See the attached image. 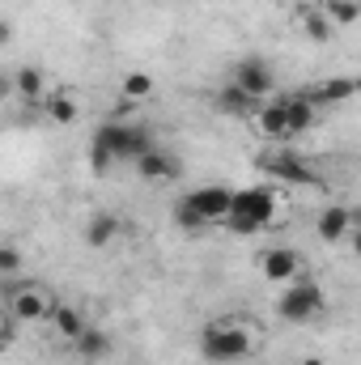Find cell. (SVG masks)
Masks as SVG:
<instances>
[{
    "mask_svg": "<svg viewBox=\"0 0 361 365\" xmlns=\"http://www.w3.org/2000/svg\"><path fill=\"white\" fill-rule=\"evenodd\" d=\"M90 149H93V158H90L93 175H106L115 162H136V158H145V153L158 149V145H153L149 128H141V123H123V119H106V123L93 128Z\"/></svg>",
    "mask_w": 361,
    "mask_h": 365,
    "instance_id": "1",
    "label": "cell"
},
{
    "mask_svg": "<svg viewBox=\"0 0 361 365\" xmlns=\"http://www.w3.org/2000/svg\"><path fill=\"white\" fill-rule=\"evenodd\" d=\"M276 217H280V191L276 187H268V182L243 187V191H234V208H230L225 230L230 234H260Z\"/></svg>",
    "mask_w": 361,
    "mask_h": 365,
    "instance_id": "2",
    "label": "cell"
},
{
    "mask_svg": "<svg viewBox=\"0 0 361 365\" xmlns=\"http://www.w3.org/2000/svg\"><path fill=\"white\" fill-rule=\"evenodd\" d=\"M200 353H204V361H213V365H238L255 353V336H251L243 323L213 319V323L200 331Z\"/></svg>",
    "mask_w": 361,
    "mask_h": 365,
    "instance_id": "3",
    "label": "cell"
},
{
    "mask_svg": "<svg viewBox=\"0 0 361 365\" xmlns=\"http://www.w3.org/2000/svg\"><path fill=\"white\" fill-rule=\"evenodd\" d=\"M323 310H327V293H323V284H315L310 276H298V280L285 284L280 297H276V319H280V323H293V327L315 323Z\"/></svg>",
    "mask_w": 361,
    "mask_h": 365,
    "instance_id": "4",
    "label": "cell"
},
{
    "mask_svg": "<svg viewBox=\"0 0 361 365\" xmlns=\"http://www.w3.org/2000/svg\"><path fill=\"white\" fill-rule=\"evenodd\" d=\"M4 306L21 323H51V314L60 310L56 297H51V289L39 284V280H9L4 284Z\"/></svg>",
    "mask_w": 361,
    "mask_h": 365,
    "instance_id": "5",
    "label": "cell"
},
{
    "mask_svg": "<svg viewBox=\"0 0 361 365\" xmlns=\"http://www.w3.org/2000/svg\"><path fill=\"white\" fill-rule=\"evenodd\" d=\"M260 170H264L272 182H310V187H327L323 175H319L315 166H306L293 149H268V153H260Z\"/></svg>",
    "mask_w": 361,
    "mask_h": 365,
    "instance_id": "6",
    "label": "cell"
},
{
    "mask_svg": "<svg viewBox=\"0 0 361 365\" xmlns=\"http://www.w3.org/2000/svg\"><path fill=\"white\" fill-rule=\"evenodd\" d=\"M230 81H234L243 93H251L255 102H268L272 90H276V73H272L268 60H260V56H247V60H238V64L230 68Z\"/></svg>",
    "mask_w": 361,
    "mask_h": 365,
    "instance_id": "7",
    "label": "cell"
},
{
    "mask_svg": "<svg viewBox=\"0 0 361 365\" xmlns=\"http://www.w3.org/2000/svg\"><path fill=\"white\" fill-rule=\"evenodd\" d=\"M251 128H255L268 145H285V140H293V128H289V115H285V98H268V102H260Z\"/></svg>",
    "mask_w": 361,
    "mask_h": 365,
    "instance_id": "8",
    "label": "cell"
},
{
    "mask_svg": "<svg viewBox=\"0 0 361 365\" xmlns=\"http://www.w3.org/2000/svg\"><path fill=\"white\" fill-rule=\"evenodd\" d=\"M191 204L204 212L208 225H225L230 221V208H234V191L225 182H204V187L191 191Z\"/></svg>",
    "mask_w": 361,
    "mask_h": 365,
    "instance_id": "9",
    "label": "cell"
},
{
    "mask_svg": "<svg viewBox=\"0 0 361 365\" xmlns=\"http://www.w3.org/2000/svg\"><path fill=\"white\" fill-rule=\"evenodd\" d=\"M260 272H264L268 284H293L302 276V255L293 247H268L260 255Z\"/></svg>",
    "mask_w": 361,
    "mask_h": 365,
    "instance_id": "10",
    "label": "cell"
},
{
    "mask_svg": "<svg viewBox=\"0 0 361 365\" xmlns=\"http://www.w3.org/2000/svg\"><path fill=\"white\" fill-rule=\"evenodd\" d=\"M353 230H357L353 208H340V204L323 208V212H319V221H315V234H319V242H327V247L349 242V238H353Z\"/></svg>",
    "mask_w": 361,
    "mask_h": 365,
    "instance_id": "11",
    "label": "cell"
},
{
    "mask_svg": "<svg viewBox=\"0 0 361 365\" xmlns=\"http://www.w3.org/2000/svg\"><path fill=\"white\" fill-rule=\"evenodd\" d=\"M361 93V77H323L319 86H310L306 98L315 106H340V102H353Z\"/></svg>",
    "mask_w": 361,
    "mask_h": 365,
    "instance_id": "12",
    "label": "cell"
},
{
    "mask_svg": "<svg viewBox=\"0 0 361 365\" xmlns=\"http://www.w3.org/2000/svg\"><path fill=\"white\" fill-rule=\"evenodd\" d=\"M132 166H136V175H141L145 182H175L183 175L179 158H175V153H166V149H149V153H145V158H136Z\"/></svg>",
    "mask_w": 361,
    "mask_h": 365,
    "instance_id": "13",
    "label": "cell"
},
{
    "mask_svg": "<svg viewBox=\"0 0 361 365\" xmlns=\"http://www.w3.org/2000/svg\"><path fill=\"white\" fill-rule=\"evenodd\" d=\"M217 110H221V115H230V119H255L260 102H255L251 93H243L234 81H225V86L217 90Z\"/></svg>",
    "mask_w": 361,
    "mask_h": 365,
    "instance_id": "14",
    "label": "cell"
},
{
    "mask_svg": "<svg viewBox=\"0 0 361 365\" xmlns=\"http://www.w3.org/2000/svg\"><path fill=\"white\" fill-rule=\"evenodd\" d=\"M285 115H289V128H293V136H306L310 128H315V119H319V106L302 93H285Z\"/></svg>",
    "mask_w": 361,
    "mask_h": 365,
    "instance_id": "15",
    "label": "cell"
},
{
    "mask_svg": "<svg viewBox=\"0 0 361 365\" xmlns=\"http://www.w3.org/2000/svg\"><path fill=\"white\" fill-rule=\"evenodd\" d=\"M13 90L17 98H26V102H34L39 110H43V93H47V77H43V68H34V64H21L17 73H13Z\"/></svg>",
    "mask_w": 361,
    "mask_h": 365,
    "instance_id": "16",
    "label": "cell"
},
{
    "mask_svg": "<svg viewBox=\"0 0 361 365\" xmlns=\"http://www.w3.org/2000/svg\"><path fill=\"white\" fill-rule=\"evenodd\" d=\"M43 115H47V123L68 128V123H77V119H81V102H77L68 90H60V93H51V98L43 102Z\"/></svg>",
    "mask_w": 361,
    "mask_h": 365,
    "instance_id": "17",
    "label": "cell"
},
{
    "mask_svg": "<svg viewBox=\"0 0 361 365\" xmlns=\"http://www.w3.org/2000/svg\"><path fill=\"white\" fill-rule=\"evenodd\" d=\"M51 327H56V336H60L64 344H77V340L90 331V323H86V314H81L77 306H60V310L51 314Z\"/></svg>",
    "mask_w": 361,
    "mask_h": 365,
    "instance_id": "18",
    "label": "cell"
},
{
    "mask_svg": "<svg viewBox=\"0 0 361 365\" xmlns=\"http://www.w3.org/2000/svg\"><path fill=\"white\" fill-rule=\"evenodd\" d=\"M298 26H302V34L310 38V43H327L332 38V17L323 13V4L315 9V4H302L298 9Z\"/></svg>",
    "mask_w": 361,
    "mask_h": 365,
    "instance_id": "19",
    "label": "cell"
},
{
    "mask_svg": "<svg viewBox=\"0 0 361 365\" xmlns=\"http://www.w3.org/2000/svg\"><path fill=\"white\" fill-rule=\"evenodd\" d=\"M115 238H119V217L115 212H93L90 225H86V242H90L93 251H106Z\"/></svg>",
    "mask_w": 361,
    "mask_h": 365,
    "instance_id": "20",
    "label": "cell"
},
{
    "mask_svg": "<svg viewBox=\"0 0 361 365\" xmlns=\"http://www.w3.org/2000/svg\"><path fill=\"white\" fill-rule=\"evenodd\" d=\"M73 353H77L81 361H102V357H111V336L98 331V327H90V331L73 344Z\"/></svg>",
    "mask_w": 361,
    "mask_h": 365,
    "instance_id": "21",
    "label": "cell"
},
{
    "mask_svg": "<svg viewBox=\"0 0 361 365\" xmlns=\"http://www.w3.org/2000/svg\"><path fill=\"white\" fill-rule=\"evenodd\" d=\"M119 90H123V98L128 102H145V98H153V90H158V81L149 77V73H141V68H132L123 81H119Z\"/></svg>",
    "mask_w": 361,
    "mask_h": 365,
    "instance_id": "22",
    "label": "cell"
},
{
    "mask_svg": "<svg viewBox=\"0 0 361 365\" xmlns=\"http://www.w3.org/2000/svg\"><path fill=\"white\" fill-rule=\"evenodd\" d=\"M175 221H179V230H187V234H200V230H208V221H204V212L191 204V195H183L179 204H175Z\"/></svg>",
    "mask_w": 361,
    "mask_h": 365,
    "instance_id": "23",
    "label": "cell"
},
{
    "mask_svg": "<svg viewBox=\"0 0 361 365\" xmlns=\"http://www.w3.org/2000/svg\"><path fill=\"white\" fill-rule=\"evenodd\" d=\"M323 13L332 17V26H353V21H361L357 0H323Z\"/></svg>",
    "mask_w": 361,
    "mask_h": 365,
    "instance_id": "24",
    "label": "cell"
},
{
    "mask_svg": "<svg viewBox=\"0 0 361 365\" xmlns=\"http://www.w3.org/2000/svg\"><path fill=\"white\" fill-rule=\"evenodd\" d=\"M17 268H21V251H17V247H4V251H0V272H4V284H9V280H17Z\"/></svg>",
    "mask_w": 361,
    "mask_h": 365,
    "instance_id": "25",
    "label": "cell"
},
{
    "mask_svg": "<svg viewBox=\"0 0 361 365\" xmlns=\"http://www.w3.org/2000/svg\"><path fill=\"white\" fill-rule=\"evenodd\" d=\"M17 323H21V319H13V314L4 319V331H0V344H4V349H9V344L17 340Z\"/></svg>",
    "mask_w": 361,
    "mask_h": 365,
    "instance_id": "26",
    "label": "cell"
},
{
    "mask_svg": "<svg viewBox=\"0 0 361 365\" xmlns=\"http://www.w3.org/2000/svg\"><path fill=\"white\" fill-rule=\"evenodd\" d=\"M349 247H353V255H357V259H361V225H357V230H353V238H349Z\"/></svg>",
    "mask_w": 361,
    "mask_h": 365,
    "instance_id": "27",
    "label": "cell"
},
{
    "mask_svg": "<svg viewBox=\"0 0 361 365\" xmlns=\"http://www.w3.org/2000/svg\"><path fill=\"white\" fill-rule=\"evenodd\" d=\"M302 365H323V361H319V357H306V361H302Z\"/></svg>",
    "mask_w": 361,
    "mask_h": 365,
    "instance_id": "28",
    "label": "cell"
},
{
    "mask_svg": "<svg viewBox=\"0 0 361 365\" xmlns=\"http://www.w3.org/2000/svg\"><path fill=\"white\" fill-rule=\"evenodd\" d=\"M357 13H361V0H357Z\"/></svg>",
    "mask_w": 361,
    "mask_h": 365,
    "instance_id": "29",
    "label": "cell"
}]
</instances>
